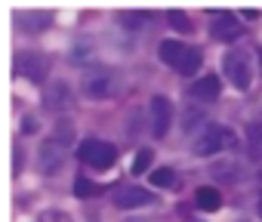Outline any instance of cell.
I'll list each match as a JSON object with an SVG mask.
<instances>
[{"label": "cell", "instance_id": "cell-14", "mask_svg": "<svg viewBox=\"0 0 262 222\" xmlns=\"http://www.w3.org/2000/svg\"><path fill=\"white\" fill-rule=\"evenodd\" d=\"M194 204H198L201 210L213 213V210H219V207H222V197H219V191H216V188L204 185V188H198V191H194Z\"/></svg>", "mask_w": 262, "mask_h": 222}, {"label": "cell", "instance_id": "cell-10", "mask_svg": "<svg viewBox=\"0 0 262 222\" xmlns=\"http://www.w3.org/2000/svg\"><path fill=\"white\" fill-rule=\"evenodd\" d=\"M151 201V194L145 191V188H120L117 194H114V204L120 207V210H136V207H145Z\"/></svg>", "mask_w": 262, "mask_h": 222}, {"label": "cell", "instance_id": "cell-12", "mask_svg": "<svg viewBox=\"0 0 262 222\" xmlns=\"http://www.w3.org/2000/svg\"><path fill=\"white\" fill-rule=\"evenodd\" d=\"M191 96H194V99H204V102L219 99V77H216V74H204V77H198L194 86H191Z\"/></svg>", "mask_w": 262, "mask_h": 222}, {"label": "cell", "instance_id": "cell-5", "mask_svg": "<svg viewBox=\"0 0 262 222\" xmlns=\"http://www.w3.org/2000/svg\"><path fill=\"white\" fill-rule=\"evenodd\" d=\"M65 161H68V145L56 142L53 136H50V139L40 145V151H37V164H40V170H43L47 176L59 173V170L65 167Z\"/></svg>", "mask_w": 262, "mask_h": 222}, {"label": "cell", "instance_id": "cell-22", "mask_svg": "<svg viewBox=\"0 0 262 222\" xmlns=\"http://www.w3.org/2000/svg\"><path fill=\"white\" fill-rule=\"evenodd\" d=\"M90 194H96V185L90 179H77L74 182V197H90Z\"/></svg>", "mask_w": 262, "mask_h": 222}, {"label": "cell", "instance_id": "cell-4", "mask_svg": "<svg viewBox=\"0 0 262 222\" xmlns=\"http://www.w3.org/2000/svg\"><path fill=\"white\" fill-rule=\"evenodd\" d=\"M225 142H231V136L222 130V127H216V124H207V127H201V133L194 136V154L198 158H210V154H216V151H222V145Z\"/></svg>", "mask_w": 262, "mask_h": 222}, {"label": "cell", "instance_id": "cell-26", "mask_svg": "<svg viewBox=\"0 0 262 222\" xmlns=\"http://www.w3.org/2000/svg\"><path fill=\"white\" fill-rule=\"evenodd\" d=\"M22 130H25V133H37V118H34V115H25Z\"/></svg>", "mask_w": 262, "mask_h": 222}, {"label": "cell", "instance_id": "cell-17", "mask_svg": "<svg viewBox=\"0 0 262 222\" xmlns=\"http://www.w3.org/2000/svg\"><path fill=\"white\" fill-rule=\"evenodd\" d=\"M53 139H56V142H62V145H68V148H71V139H74V124H71V121H65V118H62V121H59V124H56V127H53Z\"/></svg>", "mask_w": 262, "mask_h": 222}, {"label": "cell", "instance_id": "cell-28", "mask_svg": "<svg viewBox=\"0 0 262 222\" xmlns=\"http://www.w3.org/2000/svg\"><path fill=\"white\" fill-rule=\"evenodd\" d=\"M43 222H65V216H62V213H50Z\"/></svg>", "mask_w": 262, "mask_h": 222}, {"label": "cell", "instance_id": "cell-20", "mask_svg": "<svg viewBox=\"0 0 262 222\" xmlns=\"http://www.w3.org/2000/svg\"><path fill=\"white\" fill-rule=\"evenodd\" d=\"M151 161H155V151H151V148H142V151L133 158V173H136V176L145 173V170L151 167Z\"/></svg>", "mask_w": 262, "mask_h": 222}, {"label": "cell", "instance_id": "cell-8", "mask_svg": "<svg viewBox=\"0 0 262 222\" xmlns=\"http://www.w3.org/2000/svg\"><path fill=\"white\" fill-rule=\"evenodd\" d=\"M148 115H151V133L161 139V136L170 130V118H173L170 99H164V96H155V99L148 102Z\"/></svg>", "mask_w": 262, "mask_h": 222}, {"label": "cell", "instance_id": "cell-15", "mask_svg": "<svg viewBox=\"0 0 262 222\" xmlns=\"http://www.w3.org/2000/svg\"><path fill=\"white\" fill-rule=\"evenodd\" d=\"M201 62H204V56H201L194 47H188L185 56H182V62L176 65V71H179V74H194V71L201 68Z\"/></svg>", "mask_w": 262, "mask_h": 222}, {"label": "cell", "instance_id": "cell-24", "mask_svg": "<svg viewBox=\"0 0 262 222\" xmlns=\"http://www.w3.org/2000/svg\"><path fill=\"white\" fill-rule=\"evenodd\" d=\"M231 170H234V164H216V167H213V176H222V179H228V182H231V179H234V173H231Z\"/></svg>", "mask_w": 262, "mask_h": 222}, {"label": "cell", "instance_id": "cell-21", "mask_svg": "<svg viewBox=\"0 0 262 222\" xmlns=\"http://www.w3.org/2000/svg\"><path fill=\"white\" fill-rule=\"evenodd\" d=\"M120 22H123V28H142L145 22H148V13H120Z\"/></svg>", "mask_w": 262, "mask_h": 222}, {"label": "cell", "instance_id": "cell-18", "mask_svg": "<svg viewBox=\"0 0 262 222\" xmlns=\"http://www.w3.org/2000/svg\"><path fill=\"white\" fill-rule=\"evenodd\" d=\"M151 185L155 188H170V185H176V173L170 167H161V170L151 173Z\"/></svg>", "mask_w": 262, "mask_h": 222}, {"label": "cell", "instance_id": "cell-29", "mask_svg": "<svg viewBox=\"0 0 262 222\" xmlns=\"http://www.w3.org/2000/svg\"><path fill=\"white\" fill-rule=\"evenodd\" d=\"M259 216H262V201H259Z\"/></svg>", "mask_w": 262, "mask_h": 222}, {"label": "cell", "instance_id": "cell-27", "mask_svg": "<svg viewBox=\"0 0 262 222\" xmlns=\"http://www.w3.org/2000/svg\"><path fill=\"white\" fill-rule=\"evenodd\" d=\"M22 164H25V154H22V148L16 151V173H22Z\"/></svg>", "mask_w": 262, "mask_h": 222}, {"label": "cell", "instance_id": "cell-9", "mask_svg": "<svg viewBox=\"0 0 262 222\" xmlns=\"http://www.w3.org/2000/svg\"><path fill=\"white\" fill-rule=\"evenodd\" d=\"M213 37H216V40H225V43L237 40V37H241V22H237V16H234V13H219V19H216V25H213Z\"/></svg>", "mask_w": 262, "mask_h": 222}, {"label": "cell", "instance_id": "cell-13", "mask_svg": "<svg viewBox=\"0 0 262 222\" xmlns=\"http://www.w3.org/2000/svg\"><path fill=\"white\" fill-rule=\"evenodd\" d=\"M185 43H179V40H161V47H158V56H161V62L164 65H170V68H176L179 62H182V56H185Z\"/></svg>", "mask_w": 262, "mask_h": 222}, {"label": "cell", "instance_id": "cell-6", "mask_svg": "<svg viewBox=\"0 0 262 222\" xmlns=\"http://www.w3.org/2000/svg\"><path fill=\"white\" fill-rule=\"evenodd\" d=\"M13 71H16L19 77H25V80H34V83H40V80L47 77L50 65H47V59H43V56H37V53H22V56H16V62H13Z\"/></svg>", "mask_w": 262, "mask_h": 222}, {"label": "cell", "instance_id": "cell-11", "mask_svg": "<svg viewBox=\"0 0 262 222\" xmlns=\"http://www.w3.org/2000/svg\"><path fill=\"white\" fill-rule=\"evenodd\" d=\"M50 25V13H40V10H25V13H19V28L25 31V34H37V31H43Z\"/></svg>", "mask_w": 262, "mask_h": 222}, {"label": "cell", "instance_id": "cell-1", "mask_svg": "<svg viewBox=\"0 0 262 222\" xmlns=\"http://www.w3.org/2000/svg\"><path fill=\"white\" fill-rule=\"evenodd\" d=\"M80 90H83V96H86V99H93V102L111 99V96L120 90V74H117L114 68H105V65H99V68H90V71L83 74V83H80Z\"/></svg>", "mask_w": 262, "mask_h": 222}, {"label": "cell", "instance_id": "cell-7", "mask_svg": "<svg viewBox=\"0 0 262 222\" xmlns=\"http://www.w3.org/2000/svg\"><path fill=\"white\" fill-rule=\"evenodd\" d=\"M74 102V93L65 80H50L47 83V93H43V105L50 111H56V115H62V111H68Z\"/></svg>", "mask_w": 262, "mask_h": 222}, {"label": "cell", "instance_id": "cell-19", "mask_svg": "<svg viewBox=\"0 0 262 222\" xmlns=\"http://www.w3.org/2000/svg\"><path fill=\"white\" fill-rule=\"evenodd\" d=\"M247 142L253 154H262V124H250L247 127Z\"/></svg>", "mask_w": 262, "mask_h": 222}, {"label": "cell", "instance_id": "cell-23", "mask_svg": "<svg viewBox=\"0 0 262 222\" xmlns=\"http://www.w3.org/2000/svg\"><path fill=\"white\" fill-rule=\"evenodd\" d=\"M201 118H204L201 111H194V108H185V115H182V121H185V124H182V127H185V130H194Z\"/></svg>", "mask_w": 262, "mask_h": 222}, {"label": "cell", "instance_id": "cell-3", "mask_svg": "<svg viewBox=\"0 0 262 222\" xmlns=\"http://www.w3.org/2000/svg\"><path fill=\"white\" fill-rule=\"evenodd\" d=\"M80 161L96 167V170H108L117 161V148L111 142H102V139H83L80 142Z\"/></svg>", "mask_w": 262, "mask_h": 222}, {"label": "cell", "instance_id": "cell-25", "mask_svg": "<svg viewBox=\"0 0 262 222\" xmlns=\"http://www.w3.org/2000/svg\"><path fill=\"white\" fill-rule=\"evenodd\" d=\"M71 59H74V62L90 59V43H77V47H74V53H71Z\"/></svg>", "mask_w": 262, "mask_h": 222}, {"label": "cell", "instance_id": "cell-16", "mask_svg": "<svg viewBox=\"0 0 262 222\" xmlns=\"http://www.w3.org/2000/svg\"><path fill=\"white\" fill-rule=\"evenodd\" d=\"M167 22H170V28L179 31V34H188V31H191V19H188L182 10H170V13H167Z\"/></svg>", "mask_w": 262, "mask_h": 222}, {"label": "cell", "instance_id": "cell-2", "mask_svg": "<svg viewBox=\"0 0 262 222\" xmlns=\"http://www.w3.org/2000/svg\"><path fill=\"white\" fill-rule=\"evenodd\" d=\"M222 71H225V77L231 80V86H237V90H247L250 80H253V65H250V56H247L244 50H231V53H225V59H222Z\"/></svg>", "mask_w": 262, "mask_h": 222}]
</instances>
